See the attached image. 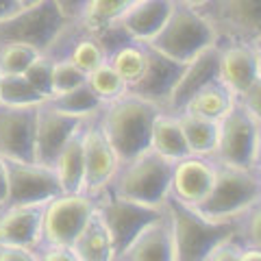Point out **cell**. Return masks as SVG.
I'll use <instances>...</instances> for the list:
<instances>
[{"label": "cell", "instance_id": "6da1fadb", "mask_svg": "<svg viewBox=\"0 0 261 261\" xmlns=\"http://www.w3.org/2000/svg\"><path fill=\"white\" fill-rule=\"evenodd\" d=\"M159 111L157 102L146 100L133 92H124L116 100L107 102L100 128L120 154L122 163L150 148L152 122Z\"/></svg>", "mask_w": 261, "mask_h": 261}, {"label": "cell", "instance_id": "7a4b0ae2", "mask_svg": "<svg viewBox=\"0 0 261 261\" xmlns=\"http://www.w3.org/2000/svg\"><path fill=\"white\" fill-rule=\"evenodd\" d=\"M163 207H166L170 224H172L174 259L178 261L207 259L209 250L218 242L238 233V218H228V220L207 218L196 207L174 198V196H168Z\"/></svg>", "mask_w": 261, "mask_h": 261}, {"label": "cell", "instance_id": "3957f363", "mask_svg": "<svg viewBox=\"0 0 261 261\" xmlns=\"http://www.w3.org/2000/svg\"><path fill=\"white\" fill-rule=\"evenodd\" d=\"M218 44V29L200 9L183 5L176 0L174 11L170 13L163 29L152 37L148 46L172 59L187 63L196 55Z\"/></svg>", "mask_w": 261, "mask_h": 261}, {"label": "cell", "instance_id": "277c9868", "mask_svg": "<svg viewBox=\"0 0 261 261\" xmlns=\"http://www.w3.org/2000/svg\"><path fill=\"white\" fill-rule=\"evenodd\" d=\"M174 161L161 157L152 148L124 161L113 178V194L150 207H163L172 187Z\"/></svg>", "mask_w": 261, "mask_h": 261}, {"label": "cell", "instance_id": "5b68a950", "mask_svg": "<svg viewBox=\"0 0 261 261\" xmlns=\"http://www.w3.org/2000/svg\"><path fill=\"white\" fill-rule=\"evenodd\" d=\"M261 198V172L257 168H238L220 163L207 198L198 209L202 216L214 220L240 218Z\"/></svg>", "mask_w": 261, "mask_h": 261}, {"label": "cell", "instance_id": "8992f818", "mask_svg": "<svg viewBox=\"0 0 261 261\" xmlns=\"http://www.w3.org/2000/svg\"><path fill=\"white\" fill-rule=\"evenodd\" d=\"M65 24L68 18L59 9L57 0H39L35 5L22 7L15 15L0 22V44L20 42L44 53L61 35Z\"/></svg>", "mask_w": 261, "mask_h": 261}, {"label": "cell", "instance_id": "52a82bcc", "mask_svg": "<svg viewBox=\"0 0 261 261\" xmlns=\"http://www.w3.org/2000/svg\"><path fill=\"white\" fill-rule=\"evenodd\" d=\"M96 211V198L85 192L81 194H59L46 202L42 240L55 246H70L83 231L87 220Z\"/></svg>", "mask_w": 261, "mask_h": 261}, {"label": "cell", "instance_id": "ba28073f", "mask_svg": "<svg viewBox=\"0 0 261 261\" xmlns=\"http://www.w3.org/2000/svg\"><path fill=\"white\" fill-rule=\"evenodd\" d=\"M96 214L100 216L105 226H107V233L118 259L128 248V244L137 238V233L163 214V207L142 205V202L122 198L118 194H109L102 196L100 200H96Z\"/></svg>", "mask_w": 261, "mask_h": 261}, {"label": "cell", "instance_id": "9c48e42d", "mask_svg": "<svg viewBox=\"0 0 261 261\" xmlns=\"http://www.w3.org/2000/svg\"><path fill=\"white\" fill-rule=\"evenodd\" d=\"M7 166V202L5 205H37L63 194L53 166L39 161L5 159Z\"/></svg>", "mask_w": 261, "mask_h": 261}, {"label": "cell", "instance_id": "30bf717a", "mask_svg": "<svg viewBox=\"0 0 261 261\" xmlns=\"http://www.w3.org/2000/svg\"><path fill=\"white\" fill-rule=\"evenodd\" d=\"M259 133L261 124L238 100L233 109L220 120V137L216 148L218 161L238 168H255Z\"/></svg>", "mask_w": 261, "mask_h": 261}, {"label": "cell", "instance_id": "8fae6325", "mask_svg": "<svg viewBox=\"0 0 261 261\" xmlns=\"http://www.w3.org/2000/svg\"><path fill=\"white\" fill-rule=\"evenodd\" d=\"M37 107H15L0 102V157L35 161Z\"/></svg>", "mask_w": 261, "mask_h": 261}, {"label": "cell", "instance_id": "7c38bea8", "mask_svg": "<svg viewBox=\"0 0 261 261\" xmlns=\"http://www.w3.org/2000/svg\"><path fill=\"white\" fill-rule=\"evenodd\" d=\"M83 124L85 118L70 116L65 111L55 109L53 105H48V100L39 105L35 124V161L44 163V166H53L65 142L76 130L83 128Z\"/></svg>", "mask_w": 261, "mask_h": 261}, {"label": "cell", "instance_id": "4fadbf2b", "mask_svg": "<svg viewBox=\"0 0 261 261\" xmlns=\"http://www.w3.org/2000/svg\"><path fill=\"white\" fill-rule=\"evenodd\" d=\"M83 146H85V194L98 196L113 183V178H116L122 166V159L100 126L83 128Z\"/></svg>", "mask_w": 261, "mask_h": 261}, {"label": "cell", "instance_id": "5bb4252c", "mask_svg": "<svg viewBox=\"0 0 261 261\" xmlns=\"http://www.w3.org/2000/svg\"><path fill=\"white\" fill-rule=\"evenodd\" d=\"M183 68L185 63L176 61L172 57L163 55L157 48L146 44V68L142 72V76L128 87V92L142 96L146 100L157 102L159 107L168 105Z\"/></svg>", "mask_w": 261, "mask_h": 261}, {"label": "cell", "instance_id": "9a60e30c", "mask_svg": "<svg viewBox=\"0 0 261 261\" xmlns=\"http://www.w3.org/2000/svg\"><path fill=\"white\" fill-rule=\"evenodd\" d=\"M176 0H135L122 13L116 27L124 33L130 42L150 44L152 37L163 29L170 13L174 11Z\"/></svg>", "mask_w": 261, "mask_h": 261}, {"label": "cell", "instance_id": "2e32d148", "mask_svg": "<svg viewBox=\"0 0 261 261\" xmlns=\"http://www.w3.org/2000/svg\"><path fill=\"white\" fill-rule=\"evenodd\" d=\"M209 20L216 29L233 33L238 42H255L261 37V0H211Z\"/></svg>", "mask_w": 261, "mask_h": 261}, {"label": "cell", "instance_id": "e0dca14e", "mask_svg": "<svg viewBox=\"0 0 261 261\" xmlns=\"http://www.w3.org/2000/svg\"><path fill=\"white\" fill-rule=\"evenodd\" d=\"M214 178H216L214 163H209L205 157H198V154H190V157L174 163L170 196H174V198L183 200L192 207H198L211 192Z\"/></svg>", "mask_w": 261, "mask_h": 261}, {"label": "cell", "instance_id": "ac0fdd59", "mask_svg": "<svg viewBox=\"0 0 261 261\" xmlns=\"http://www.w3.org/2000/svg\"><path fill=\"white\" fill-rule=\"evenodd\" d=\"M218 79H220V46L216 44V46H209L207 50L198 53L192 61L185 63L181 76H178L176 85L172 89V96L168 100V107L176 113H181L187 100L198 89L214 83Z\"/></svg>", "mask_w": 261, "mask_h": 261}, {"label": "cell", "instance_id": "d6986e66", "mask_svg": "<svg viewBox=\"0 0 261 261\" xmlns=\"http://www.w3.org/2000/svg\"><path fill=\"white\" fill-rule=\"evenodd\" d=\"M259 76L261 65L252 42H233L226 48H220V81L238 98Z\"/></svg>", "mask_w": 261, "mask_h": 261}, {"label": "cell", "instance_id": "ffe728a7", "mask_svg": "<svg viewBox=\"0 0 261 261\" xmlns=\"http://www.w3.org/2000/svg\"><path fill=\"white\" fill-rule=\"evenodd\" d=\"M118 259H150V261H172L174 259V235H172V224L163 207V214L157 216L148 222L137 238L128 244V248L122 252Z\"/></svg>", "mask_w": 261, "mask_h": 261}, {"label": "cell", "instance_id": "44dd1931", "mask_svg": "<svg viewBox=\"0 0 261 261\" xmlns=\"http://www.w3.org/2000/svg\"><path fill=\"white\" fill-rule=\"evenodd\" d=\"M0 216V244H20L35 248L42 242V222L46 202L37 205H5Z\"/></svg>", "mask_w": 261, "mask_h": 261}, {"label": "cell", "instance_id": "7402d4cb", "mask_svg": "<svg viewBox=\"0 0 261 261\" xmlns=\"http://www.w3.org/2000/svg\"><path fill=\"white\" fill-rule=\"evenodd\" d=\"M63 194H81L85 192V146H83V128L70 137L61 152L53 163Z\"/></svg>", "mask_w": 261, "mask_h": 261}, {"label": "cell", "instance_id": "603a6c76", "mask_svg": "<svg viewBox=\"0 0 261 261\" xmlns=\"http://www.w3.org/2000/svg\"><path fill=\"white\" fill-rule=\"evenodd\" d=\"M150 148L174 163L192 154L190 146H187V140H185L178 113H163V111L157 113V118L152 122Z\"/></svg>", "mask_w": 261, "mask_h": 261}, {"label": "cell", "instance_id": "cb8c5ba5", "mask_svg": "<svg viewBox=\"0 0 261 261\" xmlns=\"http://www.w3.org/2000/svg\"><path fill=\"white\" fill-rule=\"evenodd\" d=\"M235 102H238V96H235L231 89L218 79V81H214V83H209L202 89H198V92L187 100L183 111L192 113V116H200V118L220 122L228 111L233 109Z\"/></svg>", "mask_w": 261, "mask_h": 261}, {"label": "cell", "instance_id": "d4e9b609", "mask_svg": "<svg viewBox=\"0 0 261 261\" xmlns=\"http://www.w3.org/2000/svg\"><path fill=\"white\" fill-rule=\"evenodd\" d=\"M72 250H74L76 259H83V261L116 259V250H113L107 226H105V222L96 211L92 214V218L87 220V224L83 226V231L79 233L74 244H72Z\"/></svg>", "mask_w": 261, "mask_h": 261}, {"label": "cell", "instance_id": "484cf974", "mask_svg": "<svg viewBox=\"0 0 261 261\" xmlns=\"http://www.w3.org/2000/svg\"><path fill=\"white\" fill-rule=\"evenodd\" d=\"M178 118H181V126H183L185 140H187L192 154H198V157L216 154L218 137H220V122L192 116V113H185V111L178 113Z\"/></svg>", "mask_w": 261, "mask_h": 261}, {"label": "cell", "instance_id": "4316f807", "mask_svg": "<svg viewBox=\"0 0 261 261\" xmlns=\"http://www.w3.org/2000/svg\"><path fill=\"white\" fill-rule=\"evenodd\" d=\"M48 105H53L55 109L65 111L70 116H79V118H85V116H92V113L100 111L105 107V102L98 98V94L94 92L89 83L85 81L83 85H79L70 92H63V94H57L53 96Z\"/></svg>", "mask_w": 261, "mask_h": 261}, {"label": "cell", "instance_id": "83f0119b", "mask_svg": "<svg viewBox=\"0 0 261 261\" xmlns=\"http://www.w3.org/2000/svg\"><path fill=\"white\" fill-rule=\"evenodd\" d=\"M48 98L39 94L24 74H0V102L15 107H39Z\"/></svg>", "mask_w": 261, "mask_h": 261}, {"label": "cell", "instance_id": "f1b7e54d", "mask_svg": "<svg viewBox=\"0 0 261 261\" xmlns=\"http://www.w3.org/2000/svg\"><path fill=\"white\" fill-rule=\"evenodd\" d=\"M109 63L118 70V74L126 81V85L130 87L137 79L142 76V72L146 68V44H122L111 50Z\"/></svg>", "mask_w": 261, "mask_h": 261}, {"label": "cell", "instance_id": "f546056e", "mask_svg": "<svg viewBox=\"0 0 261 261\" xmlns=\"http://www.w3.org/2000/svg\"><path fill=\"white\" fill-rule=\"evenodd\" d=\"M135 0H89V7L83 15V24L89 31H105L116 27L118 20L122 18Z\"/></svg>", "mask_w": 261, "mask_h": 261}, {"label": "cell", "instance_id": "4dcf8cb0", "mask_svg": "<svg viewBox=\"0 0 261 261\" xmlns=\"http://www.w3.org/2000/svg\"><path fill=\"white\" fill-rule=\"evenodd\" d=\"M87 83L98 94V98H100L102 102L116 100L118 96L128 92L126 81L118 74V70L109 63V59H105L100 65H98V68H94L92 72H89V74H87Z\"/></svg>", "mask_w": 261, "mask_h": 261}, {"label": "cell", "instance_id": "1f68e13d", "mask_svg": "<svg viewBox=\"0 0 261 261\" xmlns=\"http://www.w3.org/2000/svg\"><path fill=\"white\" fill-rule=\"evenodd\" d=\"M37 55H42L29 44L3 42L0 46V74H24V70L33 63Z\"/></svg>", "mask_w": 261, "mask_h": 261}, {"label": "cell", "instance_id": "d6a6232c", "mask_svg": "<svg viewBox=\"0 0 261 261\" xmlns=\"http://www.w3.org/2000/svg\"><path fill=\"white\" fill-rule=\"evenodd\" d=\"M68 59L76 65V68H81L85 72V74H89L94 68H98L107 57H105V48L102 44L98 42V39H81V42L72 48V53Z\"/></svg>", "mask_w": 261, "mask_h": 261}, {"label": "cell", "instance_id": "836d02e7", "mask_svg": "<svg viewBox=\"0 0 261 261\" xmlns=\"http://www.w3.org/2000/svg\"><path fill=\"white\" fill-rule=\"evenodd\" d=\"M53 70H55V61L44 55H37L35 59H33V63L24 70L27 81L39 94H44L48 100H50V96H53Z\"/></svg>", "mask_w": 261, "mask_h": 261}, {"label": "cell", "instance_id": "e575fe53", "mask_svg": "<svg viewBox=\"0 0 261 261\" xmlns=\"http://www.w3.org/2000/svg\"><path fill=\"white\" fill-rule=\"evenodd\" d=\"M87 81V74L81 68H76L70 59L63 61H55V70H53V96L70 92L79 85H83ZM50 96V98H53Z\"/></svg>", "mask_w": 261, "mask_h": 261}, {"label": "cell", "instance_id": "d590c367", "mask_svg": "<svg viewBox=\"0 0 261 261\" xmlns=\"http://www.w3.org/2000/svg\"><path fill=\"white\" fill-rule=\"evenodd\" d=\"M244 233H246L248 244L261 246V198L244 214Z\"/></svg>", "mask_w": 261, "mask_h": 261}, {"label": "cell", "instance_id": "8d00e7d4", "mask_svg": "<svg viewBox=\"0 0 261 261\" xmlns=\"http://www.w3.org/2000/svg\"><path fill=\"white\" fill-rule=\"evenodd\" d=\"M238 233L235 235H228V238H224L222 242H218L214 248L209 250V255L207 259H220V261H224V259H242V244H238Z\"/></svg>", "mask_w": 261, "mask_h": 261}, {"label": "cell", "instance_id": "74e56055", "mask_svg": "<svg viewBox=\"0 0 261 261\" xmlns=\"http://www.w3.org/2000/svg\"><path fill=\"white\" fill-rule=\"evenodd\" d=\"M238 100H240L242 107L246 109L250 116L261 124V76H259L255 83H252L240 98H238Z\"/></svg>", "mask_w": 261, "mask_h": 261}, {"label": "cell", "instance_id": "f35d334b", "mask_svg": "<svg viewBox=\"0 0 261 261\" xmlns=\"http://www.w3.org/2000/svg\"><path fill=\"white\" fill-rule=\"evenodd\" d=\"M39 252H35L31 246H20V244H0V259L5 261H27L37 259Z\"/></svg>", "mask_w": 261, "mask_h": 261}, {"label": "cell", "instance_id": "ab89813d", "mask_svg": "<svg viewBox=\"0 0 261 261\" xmlns=\"http://www.w3.org/2000/svg\"><path fill=\"white\" fill-rule=\"evenodd\" d=\"M59 9L63 11V15L68 18V22H76L83 20V15L89 7V0H57Z\"/></svg>", "mask_w": 261, "mask_h": 261}, {"label": "cell", "instance_id": "60d3db41", "mask_svg": "<svg viewBox=\"0 0 261 261\" xmlns=\"http://www.w3.org/2000/svg\"><path fill=\"white\" fill-rule=\"evenodd\" d=\"M48 250L44 252V259H63V261H74L76 255L70 246H55V244H46Z\"/></svg>", "mask_w": 261, "mask_h": 261}, {"label": "cell", "instance_id": "b9f144b4", "mask_svg": "<svg viewBox=\"0 0 261 261\" xmlns=\"http://www.w3.org/2000/svg\"><path fill=\"white\" fill-rule=\"evenodd\" d=\"M22 9V3L20 0H0V22L11 18Z\"/></svg>", "mask_w": 261, "mask_h": 261}, {"label": "cell", "instance_id": "7bdbcfd3", "mask_svg": "<svg viewBox=\"0 0 261 261\" xmlns=\"http://www.w3.org/2000/svg\"><path fill=\"white\" fill-rule=\"evenodd\" d=\"M7 202V166L5 157H0V205Z\"/></svg>", "mask_w": 261, "mask_h": 261}, {"label": "cell", "instance_id": "ee69618b", "mask_svg": "<svg viewBox=\"0 0 261 261\" xmlns=\"http://www.w3.org/2000/svg\"><path fill=\"white\" fill-rule=\"evenodd\" d=\"M242 259L244 261H248V259H261V246H255V244H248V246H244Z\"/></svg>", "mask_w": 261, "mask_h": 261}, {"label": "cell", "instance_id": "f6af8a7d", "mask_svg": "<svg viewBox=\"0 0 261 261\" xmlns=\"http://www.w3.org/2000/svg\"><path fill=\"white\" fill-rule=\"evenodd\" d=\"M183 5H190V7H196V9H202L205 5H209V0H178Z\"/></svg>", "mask_w": 261, "mask_h": 261}, {"label": "cell", "instance_id": "bcb514c9", "mask_svg": "<svg viewBox=\"0 0 261 261\" xmlns=\"http://www.w3.org/2000/svg\"><path fill=\"white\" fill-rule=\"evenodd\" d=\"M255 168L261 170V133H259V142H257V150H255Z\"/></svg>", "mask_w": 261, "mask_h": 261}, {"label": "cell", "instance_id": "7dc6e473", "mask_svg": "<svg viewBox=\"0 0 261 261\" xmlns=\"http://www.w3.org/2000/svg\"><path fill=\"white\" fill-rule=\"evenodd\" d=\"M252 44H255V48H257V57H259V65H261V37H259V39H255Z\"/></svg>", "mask_w": 261, "mask_h": 261}, {"label": "cell", "instance_id": "c3c4849f", "mask_svg": "<svg viewBox=\"0 0 261 261\" xmlns=\"http://www.w3.org/2000/svg\"><path fill=\"white\" fill-rule=\"evenodd\" d=\"M22 3V7H27V5H35V3H39V0H20Z\"/></svg>", "mask_w": 261, "mask_h": 261}, {"label": "cell", "instance_id": "681fc988", "mask_svg": "<svg viewBox=\"0 0 261 261\" xmlns=\"http://www.w3.org/2000/svg\"><path fill=\"white\" fill-rule=\"evenodd\" d=\"M259 172H261V170H259Z\"/></svg>", "mask_w": 261, "mask_h": 261}]
</instances>
